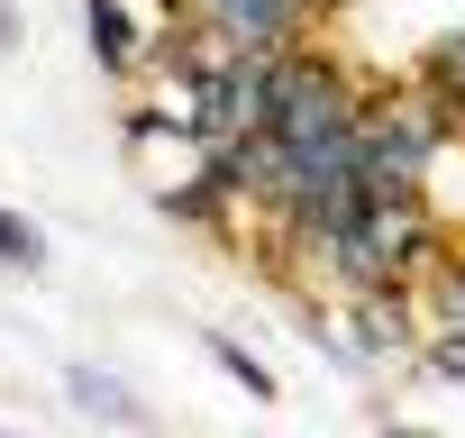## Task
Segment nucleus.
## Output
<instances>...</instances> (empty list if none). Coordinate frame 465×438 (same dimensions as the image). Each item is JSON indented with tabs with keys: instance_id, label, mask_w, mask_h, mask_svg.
Instances as JSON below:
<instances>
[{
	"instance_id": "7",
	"label": "nucleus",
	"mask_w": 465,
	"mask_h": 438,
	"mask_svg": "<svg viewBox=\"0 0 465 438\" xmlns=\"http://www.w3.org/2000/svg\"><path fill=\"white\" fill-rule=\"evenodd\" d=\"M420 374L465 383V329H429V338H420Z\"/></svg>"
},
{
	"instance_id": "3",
	"label": "nucleus",
	"mask_w": 465,
	"mask_h": 438,
	"mask_svg": "<svg viewBox=\"0 0 465 438\" xmlns=\"http://www.w3.org/2000/svg\"><path fill=\"white\" fill-rule=\"evenodd\" d=\"M64 393H74V411H92L101 429H155V411H146L128 383H110L101 365H64Z\"/></svg>"
},
{
	"instance_id": "1",
	"label": "nucleus",
	"mask_w": 465,
	"mask_h": 438,
	"mask_svg": "<svg viewBox=\"0 0 465 438\" xmlns=\"http://www.w3.org/2000/svg\"><path fill=\"white\" fill-rule=\"evenodd\" d=\"M456 146V119L438 110V92L411 74L392 92H365V174L374 183H429Z\"/></svg>"
},
{
	"instance_id": "8",
	"label": "nucleus",
	"mask_w": 465,
	"mask_h": 438,
	"mask_svg": "<svg viewBox=\"0 0 465 438\" xmlns=\"http://www.w3.org/2000/svg\"><path fill=\"white\" fill-rule=\"evenodd\" d=\"M19 37H28V28H19V10L0 0V55H19Z\"/></svg>"
},
{
	"instance_id": "2",
	"label": "nucleus",
	"mask_w": 465,
	"mask_h": 438,
	"mask_svg": "<svg viewBox=\"0 0 465 438\" xmlns=\"http://www.w3.org/2000/svg\"><path fill=\"white\" fill-rule=\"evenodd\" d=\"M183 19L228 46V55H265V46H302L311 19H320V0H183Z\"/></svg>"
},
{
	"instance_id": "4",
	"label": "nucleus",
	"mask_w": 465,
	"mask_h": 438,
	"mask_svg": "<svg viewBox=\"0 0 465 438\" xmlns=\"http://www.w3.org/2000/svg\"><path fill=\"white\" fill-rule=\"evenodd\" d=\"M201 356H210V365H219L228 383H238L247 402H265V411H274V393H283V383H274V365H265L256 347H238V338H228V329H201Z\"/></svg>"
},
{
	"instance_id": "9",
	"label": "nucleus",
	"mask_w": 465,
	"mask_h": 438,
	"mask_svg": "<svg viewBox=\"0 0 465 438\" xmlns=\"http://www.w3.org/2000/svg\"><path fill=\"white\" fill-rule=\"evenodd\" d=\"M155 10H183V0H155Z\"/></svg>"
},
{
	"instance_id": "5",
	"label": "nucleus",
	"mask_w": 465,
	"mask_h": 438,
	"mask_svg": "<svg viewBox=\"0 0 465 438\" xmlns=\"http://www.w3.org/2000/svg\"><path fill=\"white\" fill-rule=\"evenodd\" d=\"M420 83H429V92H438V110L465 128V28H447V37L420 55Z\"/></svg>"
},
{
	"instance_id": "6",
	"label": "nucleus",
	"mask_w": 465,
	"mask_h": 438,
	"mask_svg": "<svg viewBox=\"0 0 465 438\" xmlns=\"http://www.w3.org/2000/svg\"><path fill=\"white\" fill-rule=\"evenodd\" d=\"M0 265H10V274H37V265H46V238L28 229L19 210H0Z\"/></svg>"
}]
</instances>
